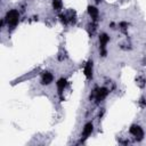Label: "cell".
<instances>
[{"label": "cell", "mask_w": 146, "mask_h": 146, "mask_svg": "<svg viewBox=\"0 0 146 146\" xmlns=\"http://www.w3.org/2000/svg\"><path fill=\"white\" fill-rule=\"evenodd\" d=\"M56 88H57V94L60 98H63V92L66 88V79L65 78H60L57 80L56 82Z\"/></svg>", "instance_id": "8992f818"}, {"label": "cell", "mask_w": 146, "mask_h": 146, "mask_svg": "<svg viewBox=\"0 0 146 146\" xmlns=\"http://www.w3.org/2000/svg\"><path fill=\"white\" fill-rule=\"evenodd\" d=\"M52 8L55 10L62 9V0H52Z\"/></svg>", "instance_id": "30bf717a"}, {"label": "cell", "mask_w": 146, "mask_h": 146, "mask_svg": "<svg viewBox=\"0 0 146 146\" xmlns=\"http://www.w3.org/2000/svg\"><path fill=\"white\" fill-rule=\"evenodd\" d=\"M98 40H99V52L103 56H105L106 55V46H107V43L110 41V36H108L107 33L103 32V33L99 34Z\"/></svg>", "instance_id": "7a4b0ae2"}, {"label": "cell", "mask_w": 146, "mask_h": 146, "mask_svg": "<svg viewBox=\"0 0 146 146\" xmlns=\"http://www.w3.org/2000/svg\"><path fill=\"white\" fill-rule=\"evenodd\" d=\"M107 95H108V89L105 87H100V88L95 90V99L97 103L103 102L107 97Z\"/></svg>", "instance_id": "5b68a950"}, {"label": "cell", "mask_w": 146, "mask_h": 146, "mask_svg": "<svg viewBox=\"0 0 146 146\" xmlns=\"http://www.w3.org/2000/svg\"><path fill=\"white\" fill-rule=\"evenodd\" d=\"M92 72H94V64H92V60L89 59V60L84 64L83 73H84V75H86L87 79H91V78H92Z\"/></svg>", "instance_id": "52a82bcc"}, {"label": "cell", "mask_w": 146, "mask_h": 146, "mask_svg": "<svg viewBox=\"0 0 146 146\" xmlns=\"http://www.w3.org/2000/svg\"><path fill=\"white\" fill-rule=\"evenodd\" d=\"M88 15L91 17V19L96 21L98 18V16H99V10L97 9V7L90 5V6H88Z\"/></svg>", "instance_id": "9c48e42d"}, {"label": "cell", "mask_w": 146, "mask_h": 146, "mask_svg": "<svg viewBox=\"0 0 146 146\" xmlns=\"http://www.w3.org/2000/svg\"><path fill=\"white\" fill-rule=\"evenodd\" d=\"M5 22L7 23L8 27H15L19 22V13L16 9H10L6 13Z\"/></svg>", "instance_id": "6da1fadb"}, {"label": "cell", "mask_w": 146, "mask_h": 146, "mask_svg": "<svg viewBox=\"0 0 146 146\" xmlns=\"http://www.w3.org/2000/svg\"><path fill=\"white\" fill-rule=\"evenodd\" d=\"M54 81V74L49 71H43L40 75V83L42 86H49Z\"/></svg>", "instance_id": "277c9868"}, {"label": "cell", "mask_w": 146, "mask_h": 146, "mask_svg": "<svg viewBox=\"0 0 146 146\" xmlns=\"http://www.w3.org/2000/svg\"><path fill=\"white\" fill-rule=\"evenodd\" d=\"M129 132H130V135H131L135 139H137V140H141V139L144 138V130H143V128H141L140 125H138V124H132V125L130 127V129H129Z\"/></svg>", "instance_id": "3957f363"}, {"label": "cell", "mask_w": 146, "mask_h": 146, "mask_svg": "<svg viewBox=\"0 0 146 146\" xmlns=\"http://www.w3.org/2000/svg\"><path fill=\"white\" fill-rule=\"evenodd\" d=\"M92 131H94V123L92 122L86 123L84 127H83V129H82V137H83V139L88 138L92 133Z\"/></svg>", "instance_id": "ba28073f"}]
</instances>
